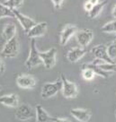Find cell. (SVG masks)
I'll use <instances>...</instances> for the list:
<instances>
[{
  "label": "cell",
  "instance_id": "cell-1",
  "mask_svg": "<svg viewBox=\"0 0 116 122\" xmlns=\"http://www.w3.org/2000/svg\"><path fill=\"white\" fill-rule=\"evenodd\" d=\"M42 64V60L40 55V51L36 47V41L34 39H32L31 41V49L29 57L25 61V66L28 69H32Z\"/></svg>",
  "mask_w": 116,
  "mask_h": 122
},
{
  "label": "cell",
  "instance_id": "cell-2",
  "mask_svg": "<svg viewBox=\"0 0 116 122\" xmlns=\"http://www.w3.org/2000/svg\"><path fill=\"white\" fill-rule=\"evenodd\" d=\"M62 80V95L66 99H74L78 95V88L74 82L69 81L64 75L60 76Z\"/></svg>",
  "mask_w": 116,
  "mask_h": 122
},
{
  "label": "cell",
  "instance_id": "cell-3",
  "mask_svg": "<svg viewBox=\"0 0 116 122\" xmlns=\"http://www.w3.org/2000/svg\"><path fill=\"white\" fill-rule=\"evenodd\" d=\"M20 45L18 39L16 37L12 38L9 41H6L5 44L4 45V48L1 51V55L4 57L7 58H13V57H17L19 53Z\"/></svg>",
  "mask_w": 116,
  "mask_h": 122
},
{
  "label": "cell",
  "instance_id": "cell-4",
  "mask_svg": "<svg viewBox=\"0 0 116 122\" xmlns=\"http://www.w3.org/2000/svg\"><path fill=\"white\" fill-rule=\"evenodd\" d=\"M62 89L61 78L57 79L53 83H46L42 88L41 96L42 99H50L55 96Z\"/></svg>",
  "mask_w": 116,
  "mask_h": 122
},
{
  "label": "cell",
  "instance_id": "cell-5",
  "mask_svg": "<svg viewBox=\"0 0 116 122\" xmlns=\"http://www.w3.org/2000/svg\"><path fill=\"white\" fill-rule=\"evenodd\" d=\"M34 116H36V111H33V109L26 103L21 104V105H18V107H16L15 117L17 119L25 121V120L33 118Z\"/></svg>",
  "mask_w": 116,
  "mask_h": 122
},
{
  "label": "cell",
  "instance_id": "cell-6",
  "mask_svg": "<svg viewBox=\"0 0 116 122\" xmlns=\"http://www.w3.org/2000/svg\"><path fill=\"white\" fill-rule=\"evenodd\" d=\"M76 38L78 45L82 48H86L94 39V31L90 29L78 30L76 33Z\"/></svg>",
  "mask_w": 116,
  "mask_h": 122
},
{
  "label": "cell",
  "instance_id": "cell-7",
  "mask_svg": "<svg viewBox=\"0 0 116 122\" xmlns=\"http://www.w3.org/2000/svg\"><path fill=\"white\" fill-rule=\"evenodd\" d=\"M43 66L47 69L53 68L56 65V57H57V50L52 48L45 52H40Z\"/></svg>",
  "mask_w": 116,
  "mask_h": 122
},
{
  "label": "cell",
  "instance_id": "cell-8",
  "mask_svg": "<svg viewBox=\"0 0 116 122\" xmlns=\"http://www.w3.org/2000/svg\"><path fill=\"white\" fill-rule=\"evenodd\" d=\"M16 84L18 85V87L22 89H33L35 88L37 82L35 80V78L31 75H19L16 77Z\"/></svg>",
  "mask_w": 116,
  "mask_h": 122
},
{
  "label": "cell",
  "instance_id": "cell-9",
  "mask_svg": "<svg viewBox=\"0 0 116 122\" xmlns=\"http://www.w3.org/2000/svg\"><path fill=\"white\" fill-rule=\"evenodd\" d=\"M77 27L74 24H67L63 28V30L60 32L59 35V43L61 46H65L69 42L70 39L73 37L74 35H76L77 32Z\"/></svg>",
  "mask_w": 116,
  "mask_h": 122
},
{
  "label": "cell",
  "instance_id": "cell-10",
  "mask_svg": "<svg viewBox=\"0 0 116 122\" xmlns=\"http://www.w3.org/2000/svg\"><path fill=\"white\" fill-rule=\"evenodd\" d=\"M13 11H14L15 15H16V18L18 20V22H19L20 24L23 27V30H24L26 33L37 23L34 20H32V18H30L29 16L24 15L23 14H22V13H20L17 9H13Z\"/></svg>",
  "mask_w": 116,
  "mask_h": 122
},
{
  "label": "cell",
  "instance_id": "cell-11",
  "mask_svg": "<svg viewBox=\"0 0 116 122\" xmlns=\"http://www.w3.org/2000/svg\"><path fill=\"white\" fill-rule=\"evenodd\" d=\"M92 53L95 58L104 60L108 63H115V61H113L109 57L108 52H107V46L105 44H99L94 47L92 49Z\"/></svg>",
  "mask_w": 116,
  "mask_h": 122
},
{
  "label": "cell",
  "instance_id": "cell-12",
  "mask_svg": "<svg viewBox=\"0 0 116 122\" xmlns=\"http://www.w3.org/2000/svg\"><path fill=\"white\" fill-rule=\"evenodd\" d=\"M47 29H48V23L46 22H42V23H36L34 26L32 28L31 30L28 31L27 36L31 39H35L38 37H42L46 33Z\"/></svg>",
  "mask_w": 116,
  "mask_h": 122
},
{
  "label": "cell",
  "instance_id": "cell-13",
  "mask_svg": "<svg viewBox=\"0 0 116 122\" xmlns=\"http://www.w3.org/2000/svg\"><path fill=\"white\" fill-rule=\"evenodd\" d=\"M86 52H87V50H85V48L76 47V48L71 49L68 52L67 59L69 61L70 63H77V61H79L82 57L85 56Z\"/></svg>",
  "mask_w": 116,
  "mask_h": 122
},
{
  "label": "cell",
  "instance_id": "cell-14",
  "mask_svg": "<svg viewBox=\"0 0 116 122\" xmlns=\"http://www.w3.org/2000/svg\"><path fill=\"white\" fill-rule=\"evenodd\" d=\"M70 114L72 115L74 118H76L77 121L80 122H87L90 120L92 117V113L89 110L86 109H80V108H76L72 109L70 111Z\"/></svg>",
  "mask_w": 116,
  "mask_h": 122
},
{
  "label": "cell",
  "instance_id": "cell-15",
  "mask_svg": "<svg viewBox=\"0 0 116 122\" xmlns=\"http://www.w3.org/2000/svg\"><path fill=\"white\" fill-rule=\"evenodd\" d=\"M36 121L38 122H58L57 118L51 117L41 105L36 107Z\"/></svg>",
  "mask_w": 116,
  "mask_h": 122
},
{
  "label": "cell",
  "instance_id": "cell-16",
  "mask_svg": "<svg viewBox=\"0 0 116 122\" xmlns=\"http://www.w3.org/2000/svg\"><path fill=\"white\" fill-rule=\"evenodd\" d=\"M0 103L6 107L16 108L19 105V98L16 93L3 95L0 97Z\"/></svg>",
  "mask_w": 116,
  "mask_h": 122
},
{
  "label": "cell",
  "instance_id": "cell-17",
  "mask_svg": "<svg viewBox=\"0 0 116 122\" xmlns=\"http://www.w3.org/2000/svg\"><path fill=\"white\" fill-rule=\"evenodd\" d=\"M106 4H107V1L104 0L102 2H99L98 4L95 5L93 6V8L87 13L89 18L90 19H95L96 17H98L101 15V13L103 12V10H104V8H105Z\"/></svg>",
  "mask_w": 116,
  "mask_h": 122
},
{
  "label": "cell",
  "instance_id": "cell-18",
  "mask_svg": "<svg viewBox=\"0 0 116 122\" xmlns=\"http://www.w3.org/2000/svg\"><path fill=\"white\" fill-rule=\"evenodd\" d=\"M2 36L5 41H9L16 36V26L14 23H8L5 26Z\"/></svg>",
  "mask_w": 116,
  "mask_h": 122
},
{
  "label": "cell",
  "instance_id": "cell-19",
  "mask_svg": "<svg viewBox=\"0 0 116 122\" xmlns=\"http://www.w3.org/2000/svg\"><path fill=\"white\" fill-rule=\"evenodd\" d=\"M83 66H86V67H89V68H91L94 71V72L95 73V75H96V76H101V77H103V78H108V77H109L110 72H107V71H105V70H103V69L101 68L99 66L95 65L93 62H92V63L84 64Z\"/></svg>",
  "mask_w": 116,
  "mask_h": 122
},
{
  "label": "cell",
  "instance_id": "cell-20",
  "mask_svg": "<svg viewBox=\"0 0 116 122\" xmlns=\"http://www.w3.org/2000/svg\"><path fill=\"white\" fill-rule=\"evenodd\" d=\"M5 17L16 18V15L14 14L13 9L8 7L7 5H4L3 3H0V19L5 18Z\"/></svg>",
  "mask_w": 116,
  "mask_h": 122
},
{
  "label": "cell",
  "instance_id": "cell-21",
  "mask_svg": "<svg viewBox=\"0 0 116 122\" xmlns=\"http://www.w3.org/2000/svg\"><path fill=\"white\" fill-rule=\"evenodd\" d=\"M101 30L104 33L107 34H112V33H116V20L111 21L109 23H106L105 25H103L101 28Z\"/></svg>",
  "mask_w": 116,
  "mask_h": 122
},
{
  "label": "cell",
  "instance_id": "cell-22",
  "mask_svg": "<svg viewBox=\"0 0 116 122\" xmlns=\"http://www.w3.org/2000/svg\"><path fill=\"white\" fill-rule=\"evenodd\" d=\"M82 77L85 79V81H92L95 78V76H96L95 73L89 67H86L85 66H82Z\"/></svg>",
  "mask_w": 116,
  "mask_h": 122
},
{
  "label": "cell",
  "instance_id": "cell-23",
  "mask_svg": "<svg viewBox=\"0 0 116 122\" xmlns=\"http://www.w3.org/2000/svg\"><path fill=\"white\" fill-rule=\"evenodd\" d=\"M23 3V0H5L3 2V4L7 5L11 9H17L19 8Z\"/></svg>",
  "mask_w": 116,
  "mask_h": 122
},
{
  "label": "cell",
  "instance_id": "cell-24",
  "mask_svg": "<svg viewBox=\"0 0 116 122\" xmlns=\"http://www.w3.org/2000/svg\"><path fill=\"white\" fill-rule=\"evenodd\" d=\"M107 52L112 60L116 59V40L107 46Z\"/></svg>",
  "mask_w": 116,
  "mask_h": 122
},
{
  "label": "cell",
  "instance_id": "cell-25",
  "mask_svg": "<svg viewBox=\"0 0 116 122\" xmlns=\"http://www.w3.org/2000/svg\"><path fill=\"white\" fill-rule=\"evenodd\" d=\"M52 2V5L56 10H59L60 8L62 7L63 5V3H64V0H51Z\"/></svg>",
  "mask_w": 116,
  "mask_h": 122
},
{
  "label": "cell",
  "instance_id": "cell-26",
  "mask_svg": "<svg viewBox=\"0 0 116 122\" xmlns=\"http://www.w3.org/2000/svg\"><path fill=\"white\" fill-rule=\"evenodd\" d=\"M94 5H93L92 3H90L88 0H87V1H85V3H84V9H85V11L86 12V13H88V12L93 8Z\"/></svg>",
  "mask_w": 116,
  "mask_h": 122
},
{
  "label": "cell",
  "instance_id": "cell-27",
  "mask_svg": "<svg viewBox=\"0 0 116 122\" xmlns=\"http://www.w3.org/2000/svg\"><path fill=\"white\" fill-rule=\"evenodd\" d=\"M5 66L4 61L0 57V75H2L5 72Z\"/></svg>",
  "mask_w": 116,
  "mask_h": 122
},
{
  "label": "cell",
  "instance_id": "cell-28",
  "mask_svg": "<svg viewBox=\"0 0 116 122\" xmlns=\"http://www.w3.org/2000/svg\"><path fill=\"white\" fill-rule=\"evenodd\" d=\"M112 17H113V18H116V5L113 6V8H112Z\"/></svg>",
  "mask_w": 116,
  "mask_h": 122
},
{
  "label": "cell",
  "instance_id": "cell-29",
  "mask_svg": "<svg viewBox=\"0 0 116 122\" xmlns=\"http://www.w3.org/2000/svg\"><path fill=\"white\" fill-rule=\"evenodd\" d=\"M90 3H92L93 5H96V4H98L100 1L99 0H88Z\"/></svg>",
  "mask_w": 116,
  "mask_h": 122
},
{
  "label": "cell",
  "instance_id": "cell-30",
  "mask_svg": "<svg viewBox=\"0 0 116 122\" xmlns=\"http://www.w3.org/2000/svg\"><path fill=\"white\" fill-rule=\"evenodd\" d=\"M115 117H116V111H115Z\"/></svg>",
  "mask_w": 116,
  "mask_h": 122
},
{
  "label": "cell",
  "instance_id": "cell-31",
  "mask_svg": "<svg viewBox=\"0 0 116 122\" xmlns=\"http://www.w3.org/2000/svg\"><path fill=\"white\" fill-rule=\"evenodd\" d=\"M0 90H1V85H0Z\"/></svg>",
  "mask_w": 116,
  "mask_h": 122
},
{
  "label": "cell",
  "instance_id": "cell-32",
  "mask_svg": "<svg viewBox=\"0 0 116 122\" xmlns=\"http://www.w3.org/2000/svg\"><path fill=\"white\" fill-rule=\"evenodd\" d=\"M115 40H116V36H115Z\"/></svg>",
  "mask_w": 116,
  "mask_h": 122
}]
</instances>
